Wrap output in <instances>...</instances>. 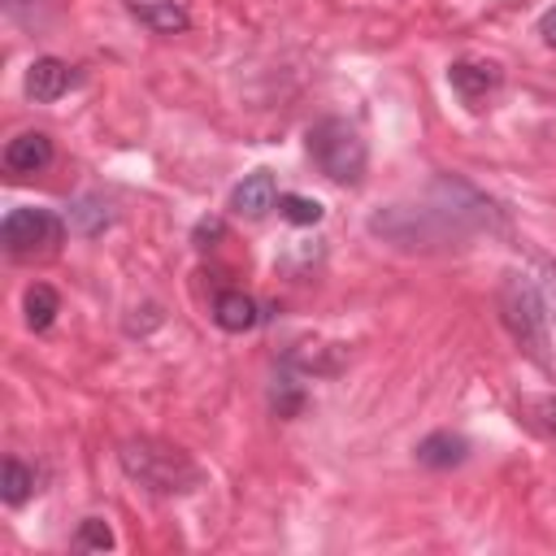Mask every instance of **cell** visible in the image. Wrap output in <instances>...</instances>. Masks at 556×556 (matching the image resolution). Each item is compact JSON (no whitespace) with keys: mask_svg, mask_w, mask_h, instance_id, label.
<instances>
[{"mask_svg":"<svg viewBox=\"0 0 556 556\" xmlns=\"http://www.w3.org/2000/svg\"><path fill=\"white\" fill-rule=\"evenodd\" d=\"M495 208L465 182L456 178H439L426 200L417 204H387L378 213H369V235L404 248V252H443L465 243L473 230L491 226Z\"/></svg>","mask_w":556,"mask_h":556,"instance_id":"1","label":"cell"},{"mask_svg":"<svg viewBox=\"0 0 556 556\" xmlns=\"http://www.w3.org/2000/svg\"><path fill=\"white\" fill-rule=\"evenodd\" d=\"M117 460H122L126 478H135L152 495H182V491H195L204 482V469L182 447H174L165 439H152V434L126 439L117 447Z\"/></svg>","mask_w":556,"mask_h":556,"instance_id":"2","label":"cell"},{"mask_svg":"<svg viewBox=\"0 0 556 556\" xmlns=\"http://www.w3.org/2000/svg\"><path fill=\"white\" fill-rule=\"evenodd\" d=\"M304 148H308L313 165H317L330 182L356 187V182L365 178L369 148H365V139H361V130H356L352 122H343V117H321V122H313L308 135H304Z\"/></svg>","mask_w":556,"mask_h":556,"instance_id":"3","label":"cell"},{"mask_svg":"<svg viewBox=\"0 0 556 556\" xmlns=\"http://www.w3.org/2000/svg\"><path fill=\"white\" fill-rule=\"evenodd\" d=\"M500 317H504V326L513 330V339H517L539 365H547V348H552L547 308H543L539 287H534L526 274H508V278H504V287H500Z\"/></svg>","mask_w":556,"mask_h":556,"instance_id":"4","label":"cell"},{"mask_svg":"<svg viewBox=\"0 0 556 556\" xmlns=\"http://www.w3.org/2000/svg\"><path fill=\"white\" fill-rule=\"evenodd\" d=\"M61 235L65 226L48 208H9V217L0 222V243L9 256H48L56 252Z\"/></svg>","mask_w":556,"mask_h":556,"instance_id":"5","label":"cell"},{"mask_svg":"<svg viewBox=\"0 0 556 556\" xmlns=\"http://www.w3.org/2000/svg\"><path fill=\"white\" fill-rule=\"evenodd\" d=\"M447 83H452V91H456L469 109H482L486 96L504 83V74H500L495 61H452V65H447Z\"/></svg>","mask_w":556,"mask_h":556,"instance_id":"6","label":"cell"},{"mask_svg":"<svg viewBox=\"0 0 556 556\" xmlns=\"http://www.w3.org/2000/svg\"><path fill=\"white\" fill-rule=\"evenodd\" d=\"M74 83H78V74H74L70 61H61V56H35V61L26 65V83H22V87H26L30 100L52 104V100H61Z\"/></svg>","mask_w":556,"mask_h":556,"instance_id":"7","label":"cell"},{"mask_svg":"<svg viewBox=\"0 0 556 556\" xmlns=\"http://www.w3.org/2000/svg\"><path fill=\"white\" fill-rule=\"evenodd\" d=\"M4 165L13 174H39L52 165V139L43 130H22L4 143Z\"/></svg>","mask_w":556,"mask_h":556,"instance_id":"8","label":"cell"},{"mask_svg":"<svg viewBox=\"0 0 556 556\" xmlns=\"http://www.w3.org/2000/svg\"><path fill=\"white\" fill-rule=\"evenodd\" d=\"M274 204H278V182H274L269 169L248 174V178L230 191V208H235L239 217H265Z\"/></svg>","mask_w":556,"mask_h":556,"instance_id":"9","label":"cell"},{"mask_svg":"<svg viewBox=\"0 0 556 556\" xmlns=\"http://www.w3.org/2000/svg\"><path fill=\"white\" fill-rule=\"evenodd\" d=\"M126 9L156 35H182L191 26V17L178 0H126Z\"/></svg>","mask_w":556,"mask_h":556,"instance_id":"10","label":"cell"},{"mask_svg":"<svg viewBox=\"0 0 556 556\" xmlns=\"http://www.w3.org/2000/svg\"><path fill=\"white\" fill-rule=\"evenodd\" d=\"M465 456H469V443H465V434H452V430H434L417 443V460L426 469H452Z\"/></svg>","mask_w":556,"mask_h":556,"instance_id":"11","label":"cell"},{"mask_svg":"<svg viewBox=\"0 0 556 556\" xmlns=\"http://www.w3.org/2000/svg\"><path fill=\"white\" fill-rule=\"evenodd\" d=\"M256 317H261V313H256V300L243 295V291H222V295L213 300V321H217L222 330H230V334L252 330Z\"/></svg>","mask_w":556,"mask_h":556,"instance_id":"12","label":"cell"},{"mask_svg":"<svg viewBox=\"0 0 556 556\" xmlns=\"http://www.w3.org/2000/svg\"><path fill=\"white\" fill-rule=\"evenodd\" d=\"M22 308H26V326L30 330H48L61 313V295L48 287V282H30L26 295H22Z\"/></svg>","mask_w":556,"mask_h":556,"instance_id":"13","label":"cell"},{"mask_svg":"<svg viewBox=\"0 0 556 556\" xmlns=\"http://www.w3.org/2000/svg\"><path fill=\"white\" fill-rule=\"evenodd\" d=\"M30 491H35V469L22 465L17 456H9V460H4V478H0V500L17 508V504L30 500Z\"/></svg>","mask_w":556,"mask_h":556,"instance_id":"14","label":"cell"},{"mask_svg":"<svg viewBox=\"0 0 556 556\" xmlns=\"http://www.w3.org/2000/svg\"><path fill=\"white\" fill-rule=\"evenodd\" d=\"M278 213L287 217V222H295V226H317L321 222V204L317 200H308V195H278Z\"/></svg>","mask_w":556,"mask_h":556,"instance_id":"15","label":"cell"},{"mask_svg":"<svg viewBox=\"0 0 556 556\" xmlns=\"http://www.w3.org/2000/svg\"><path fill=\"white\" fill-rule=\"evenodd\" d=\"M521 408L530 413V421H534L543 434H552V439H556V395H526V400H521Z\"/></svg>","mask_w":556,"mask_h":556,"instance_id":"16","label":"cell"},{"mask_svg":"<svg viewBox=\"0 0 556 556\" xmlns=\"http://www.w3.org/2000/svg\"><path fill=\"white\" fill-rule=\"evenodd\" d=\"M74 543H78V547H96V552H104V547H113V530H109V521H100V517H83Z\"/></svg>","mask_w":556,"mask_h":556,"instance_id":"17","label":"cell"},{"mask_svg":"<svg viewBox=\"0 0 556 556\" xmlns=\"http://www.w3.org/2000/svg\"><path fill=\"white\" fill-rule=\"evenodd\" d=\"M539 35H543L547 48H556V9H547V13L539 17Z\"/></svg>","mask_w":556,"mask_h":556,"instance_id":"18","label":"cell"}]
</instances>
